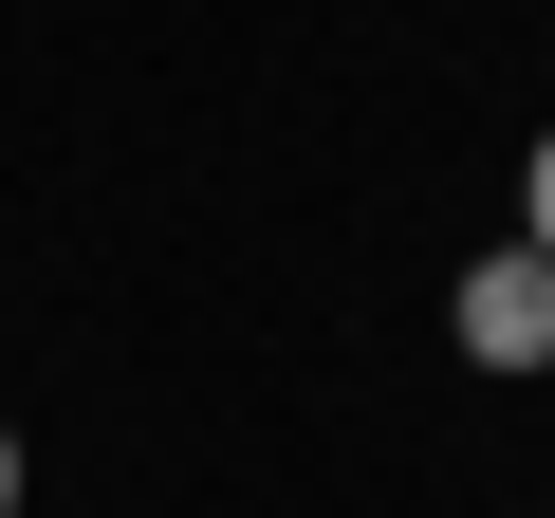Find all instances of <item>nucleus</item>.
<instances>
[{"instance_id": "obj_1", "label": "nucleus", "mask_w": 555, "mask_h": 518, "mask_svg": "<svg viewBox=\"0 0 555 518\" xmlns=\"http://www.w3.org/2000/svg\"><path fill=\"white\" fill-rule=\"evenodd\" d=\"M463 352L481 371H555V259L537 241H500L481 279H463Z\"/></svg>"}, {"instance_id": "obj_3", "label": "nucleus", "mask_w": 555, "mask_h": 518, "mask_svg": "<svg viewBox=\"0 0 555 518\" xmlns=\"http://www.w3.org/2000/svg\"><path fill=\"white\" fill-rule=\"evenodd\" d=\"M0 518H20V426H0Z\"/></svg>"}, {"instance_id": "obj_2", "label": "nucleus", "mask_w": 555, "mask_h": 518, "mask_svg": "<svg viewBox=\"0 0 555 518\" xmlns=\"http://www.w3.org/2000/svg\"><path fill=\"white\" fill-rule=\"evenodd\" d=\"M518 241L555 259V130H537V167H518Z\"/></svg>"}]
</instances>
